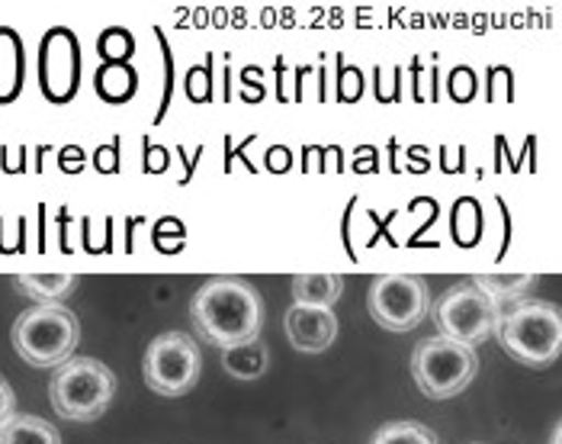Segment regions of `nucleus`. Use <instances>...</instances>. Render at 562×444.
Here are the masks:
<instances>
[{"label":"nucleus","instance_id":"1","mask_svg":"<svg viewBox=\"0 0 562 444\" xmlns=\"http://www.w3.org/2000/svg\"><path fill=\"white\" fill-rule=\"evenodd\" d=\"M190 319L210 345L235 348L260 338L263 303L260 293L238 277H216L203 284L190 303Z\"/></svg>","mask_w":562,"mask_h":444},{"label":"nucleus","instance_id":"2","mask_svg":"<svg viewBox=\"0 0 562 444\" xmlns=\"http://www.w3.org/2000/svg\"><path fill=\"white\" fill-rule=\"evenodd\" d=\"M495 335L502 348L527 367H547L560 357L562 315L553 303L520 300L518 307L498 315Z\"/></svg>","mask_w":562,"mask_h":444},{"label":"nucleus","instance_id":"3","mask_svg":"<svg viewBox=\"0 0 562 444\" xmlns=\"http://www.w3.org/2000/svg\"><path fill=\"white\" fill-rule=\"evenodd\" d=\"M116 397V374L97 357H68L48 384L52 409L68 422H93Z\"/></svg>","mask_w":562,"mask_h":444},{"label":"nucleus","instance_id":"4","mask_svg":"<svg viewBox=\"0 0 562 444\" xmlns=\"http://www.w3.org/2000/svg\"><path fill=\"white\" fill-rule=\"evenodd\" d=\"M10 335H13L16 355L26 364L58 367L68 357H75V348L81 342V322L68 307L48 303V307H33V310L20 312Z\"/></svg>","mask_w":562,"mask_h":444},{"label":"nucleus","instance_id":"5","mask_svg":"<svg viewBox=\"0 0 562 444\" xmlns=\"http://www.w3.org/2000/svg\"><path fill=\"white\" fill-rule=\"evenodd\" d=\"M412 374H415V384L425 397L450 400L476 380L479 355L470 345H460V342L443 338V335H431V338L415 345Z\"/></svg>","mask_w":562,"mask_h":444},{"label":"nucleus","instance_id":"6","mask_svg":"<svg viewBox=\"0 0 562 444\" xmlns=\"http://www.w3.org/2000/svg\"><path fill=\"white\" fill-rule=\"evenodd\" d=\"M203 370L200 345L187 332H165L145 352V384L158 397H183L196 387Z\"/></svg>","mask_w":562,"mask_h":444},{"label":"nucleus","instance_id":"7","mask_svg":"<svg viewBox=\"0 0 562 444\" xmlns=\"http://www.w3.org/2000/svg\"><path fill=\"white\" fill-rule=\"evenodd\" d=\"M431 315L443 338H453L473 348L495 332L502 312L476 284H457L434 303Z\"/></svg>","mask_w":562,"mask_h":444},{"label":"nucleus","instance_id":"8","mask_svg":"<svg viewBox=\"0 0 562 444\" xmlns=\"http://www.w3.org/2000/svg\"><path fill=\"white\" fill-rule=\"evenodd\" d=\"M370 315L390 332H412L431 312V290L415 274H383L367 297Z\"/></svg>","mask_w":562,"mask_h":444},{"label":"nucleus","instance_id":"9","mask_svg":"<svg viewBox=\"0 0 562 444\" xmlns=\"http://www.w3.org/2000/svg\"><path fill=\"white\" fill-rule=\"evenodd\" d=\"M286 338L303 355H322L338 338V315L331 310H312V307H293L283 319Z\"/></svg>","mask_w":562,"mask_h":444},{"label":"nucleus","instance_id":"10","mask_svg":"<svg viewBox=\"0 0 562 444\" xmlns=\"http://www.w3.org/2000/svg\"><path fill=\"white\" fill-rule=\"evenodd\" d=\"M345 280L338 274H300L293 280V300L296 307H312V310H331L341 300Z\"/></svg>","mask_w":562,"mask_h":444},{"label":"nucleus","instance_id":"11","mask_svg":"<svg viewBox=\"0 0 562 444\" xmlns=\"http://www.w3.org/2000/svg\"><path fill=\"white\" fill-rule=\"evenodd\" d=\"M473 284L498 307V312H505L518 307L524 293L533 287V274H479Z\"/></svg>","mask_w":562,"mask_h":444},{"label":"nucleus","instance_id":"12","mask_svg":"<svg viewBox=\"0 0 562 444\" xmlns=\"http://www.w3.org/2000/svg\"><path fill=\"white\" fill-rule=\"evenodd\" d=\"M222 367L235 380H258V377L267 374V367H270V352H267V345L260 338H255V342L225 348L222 352Z\"/></svg>","mask_w":562,"mask_h":444},{"label":"nucleus","instance_id":"13","mask_svg":"<svg viewBox=\"0 0 562 444\" xmlns=\"http://www.w3.org/2000/svg\"><path fill=\"white\" fill-rule=\"evenodd\" d=\"M0 444H61V435L40 415H13L0 429Z\"/></svg>","mask_w":562,"mask_h":444},{"label":"nucleus","instance_id":"14","mask_svg":"<svg viewBox=\"0 0 562 444\" xmlns=\"http://www.w3.org/2000/svg\"><path fill=\"white\" fill-rule=\"evenodd\" d=\"M16 287L26 297L40 300V307H48V303H61V297L75 287V277L71 274H20Z\"/></svg>","mask_w":562,"mask_h":444},{"label":"nucleus","instance_id":"15","mask_svg":"<svg viewBox=\"0 0 562 444\" xmlns=\"http://www.w3.org/2000/svg\"><path fill=\"white\" fill-rule=\"evenodd\" d=\"M370 444H440L428 425L422 422H390L383 425Z\"/></svg>","mask_w":562,"mask_h":444},{"label":"nucleus","instance_id":"16","mask_svg":"<svg viewBox=\"0 0 562 444\" xmlns=\"http://www.w3.org/2000/svg\"><path fill=\"white\" fill-rule=\"evenodd\" d=\"M16 415V397H13V387L0 377V429Z\"/></svg>","mask_w":562,"mask_h":444},{"label":"nucleus","instance_id":"17","mask_svg":"<svg viewBox=\"0 0 562 444\" xmlns=\"http://www.w3.org/2000/svg\"><path fill=\"white\" fill-rule=\"evenodd\" d=\"M106 85H113V88H110L113 97H123L126 88H130V75H126L123 68H113V71H106V75H103V88H106Z\"/></svg>","mask_w":562,"mask_h":444},{"label":"nucleus","instance_id":"18","mask_svg":"<svg viewBox=\"0 0 562 444\" xmlns=\"http://www.w3.org/2000/svg\"><path fill=\"white\" fill-rule=\"evenodd\" d=\"M550 444H562V429H560V425L553 429V442H550Z\"/></svg>","mask_w":562,"mask_h":444}]
</instances>
